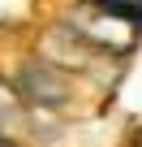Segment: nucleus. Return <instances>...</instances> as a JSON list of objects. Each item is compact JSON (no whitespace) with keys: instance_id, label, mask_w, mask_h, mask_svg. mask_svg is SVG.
Here are the masks:
<instances>
[{"instance_id":"2","label":"nucleus","mask_w":142,"mask_h":147,"mask_svg":"<svg viewBox=\"0 0 142 147\" xmlns=\"http://www.w3.org/2000/svg\"><path fill=\"white\" fill-rule=\"evenodd\" d=\"M69 30H73L82 43H91V48H99V52H112V56H121V52H129V48L138 43V30H133L129 22L108 18V13H99L95 5H86Z\"/></svg>"},{"instance_id":"3","label":"nucleus","mask_w":142,"mask_h":147,"mask_svg":"<svg viewBox=\"0 0 142 147\" xmlns=\"http://www.w3.org/2000/svg\"><path fill=\"white\" fill-rule=\"evenodd\" d=\"M91 5H95L99 13H108V18L129 22V26L142 35V0H91Z\"/></svg>"},{"instance_id":"1","label":"nucleus","mask_w":142,"mask_h":147,"mask_svg":"<svg viewBox=\"0 0 142 147\" xmlns=\"http://www.w3.org/2000/svg\"><path fill=\"white\" fill-rule=\"evenodd\" d=\"M13 91L22 104H39V108H69L73 100V82H69V74L47 65V61H30L17 69L13 78Z\"/></svg>"},{"instance_id":"4","label":"nucleus","mask_w":142,"mask_h":147,"mask_svg":"<svg viewBox=\"0 0 142 147\" xmlns=\"http://www.w3.org/2000/svg\"><path fill=\"white\" fill-rule=\"evenodd\" d=\"M17 117H22V100H17V91L0 82V134H5V125H13Z\"/></svg>"},{"instance_id":"6","label":"nucleus","mask_w":142,"mask_h":147,"mask_svg":"<svg viewBox=\"0 0 142 147\" xmlns=\"http://www.w3.org/2000/svg\"><path fill=\"white\" fill-rule=\"evenodd\" d=\"M138 147H142V138H138Z\"/></svg>"},{"instance_id":"5","label":"nucleus","mask_w":142,"mask_h":147,"mask_svg":"<svg viewBox=\"0 0 142 147\" xmlns=\"http://www.w3.org/2000/svg\"><path fill=\"white\" fill-rule=\"evenodd\" d=\"M0 147H9V143H5V138H0Z\"/></svg>"}]
</instances>
